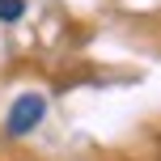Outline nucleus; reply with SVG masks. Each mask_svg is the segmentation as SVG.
I'll return each instance as SVG.
<instances>
[{
	"label": "nucleus",
	"mask_w": 161,
	"mask_h": 161,
	"mask_svg": "<svg viewBox=\"0 0 161 161\" xmlns=\"http://www.w3.org/2000/svg\"><path fill=\"white\" fill-rule=\"evenodd\" d=\"M47 114V97L42 93H21L8 106V136H30Z\"/></svg>",
	"instance_id": "1"
},
{
	"label": "nucleus",
	"mask_w": 161,
	"mask_h": 161,
	"mask_svg": "<svg viewBox=\"0 0 161 161\" xmlns=\"http://www.w3.org/2000/svg\"><path fill=\"white\" fill-rule=\"evenodd\" d=\"M25 13V0H0V21H17Z\"/></svg>",
	"instance_id": "2"
}]
</instances>
